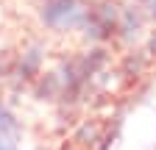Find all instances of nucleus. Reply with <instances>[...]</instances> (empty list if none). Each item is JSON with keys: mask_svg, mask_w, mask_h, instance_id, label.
Instances as JSON below:
<instances>
[{"mask_svg": "<svg viewBox=\"0 0 156 150\" xmlns=\"http://www.w3.org/2000/svg\"><path fill=\"white\" fill-rule=\"evenodd\" d=\"M120 25V9L114 0H89L87 3V17L81 31L89 36L92 42H106L117 33Z\"/></svg>", "mask_w": 156, "mask_h": 150, "instance_id": "obj_1", "label": "nucleus"}, {"mask_svg": "<svg viewBox=\"0 0 156 150\" xmlns=\"http://www.w3.org/2000/svg\"><path fill=\"white\" fill-rule=\"evenodd\" d=\"M39 17L53 31H75L84 25L87 0H42Z\"/></svg>", "mask_w": 156, "mask_h": 150, "instance_id": "obj_2", "label": "nucleus"}, {"mask_svg": "<svg viewBox=\"0 0 156 150\" xmlns=\"http://www.w3.org/2000/svg\"><path fill=\"white\" fill-rule=\"evenodd\" d=\"M42 59H45L42 47H28L23 56H20V61H17V70H14L17 81H23V84L36 81L39 78V70H42Z\"/></svg>", "mask_w": 156, "mask_h": 150, "instance_id": "obj_3", "label": "nucleus"}, {"mask_svg": "<svg viewBox=\"0 0 156 150\" xmlns=\"http://www.w3.org/2000/svg\"><path fill=\"white\" fill-rule=\"evenodd\" d=\"M34 95L39 100H58L62 97V81H58V72H48L36 81L34 86Z\"/></svg>", "mask_w": 156, "mask_h": 150, "instance_id": "obj_4", "label": "nucleus"}, {"mask_svg": "<svg viewBox=\"0 0 156 150\" xmlns=\"http://www.w3.org/2000/svg\"><path fill=\"white\" fill-rule=\"evenodd\" d=\"M140 25H142L140 14H136V11H126V14H120V25H117V31H123L120 36H123L126 42H134L136 36H140Z\"/></svg>", "mask_w": 156, "mask_h": 150, "instance_id": "obj_5", "label": "nucleus"}, {"mask_svg": "<svg viewBox=\"0 0 156 150\" xmlns=\"http://www.w3.org/2000/svg\"><path fill=\"white\" fill-rule=\"evenodd\" d=\"M0 136H11V139L20 136V122L6 103H0Z\"/></svg>", "mask_w": 156, "mask_h": 150, "instance_id": "obj_6", "label": "nucleus"}, {"mask_svg": "<svg viewBox=\"0 0 156 150\" xmlns=\"http://www.w3.org/2000/svg\"><path fill=\"white\" fill-rule=\"evenodd\" d=\"M14 142H17V139H11V136H0V150H17Z\"/></svg>", "mask_w": 156, "mask_h": 150, "instance_id": "obj_7", "label": "nucleus"}, {"mask_svg": "<svg viewBox=\"0 0 156 150\" xmlns=\"http://www.w3.org/2000/svg\"><path fill=\"white\" fill-rule=\"evenodd\" d=\"M145 53H148V59H156V33L151 36V42H148V50H145Z\"/></svg>", "mask_w": 156, "mask_h": 150, "instance_id": "obj_8", "label": "nucleus"}, {"mask_svg": "<svg viewBox=\"0 0 156 150\" xmlns=\"http://www.w3.org/2000/svg\"><path fill=\"white\" fill-rule=\"evenodd\" d=\"M148 14L156 20V0H148Z\"/></svg>", "mask_w": 156, "mask_h": 150, "instance_id": "obj_9", "label": "nucleus"}, {"mask_svg": "<svg viewBox=\"0 0 156 150\" xmlns=\"http://www.w3.org/2000/svg\"><path fill=\"white\" fill-rule=\"evenodd\" d=\"M36 150H42V147H36Z\"/></svg>", "mask_w": 156, "mask_h": 150, "instance_id": "obj_10", "label": "nucleus"}]
</instances>
